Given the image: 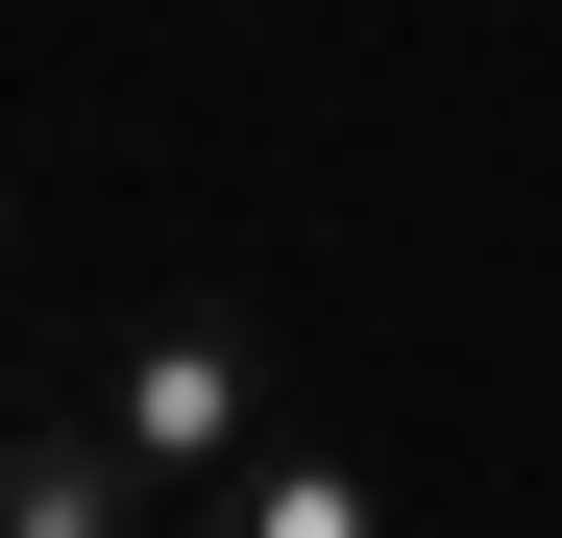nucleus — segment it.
<instances>
[{"label":"nucleus","instance_id":"7ed1b4c3","mask_svg":"<svg viewBox=\"0 0 562 538\" xmlns=\"http://www.w3.org/2000/svg\"><path fill=\"white\" fill-rule=\"evenodd\" d=\"M196 514H221V538H367V466H318V440H245Z\"/></svg>","mask_w":562,"mask_h":538},{"label":"nucleus","instance_id":"f03ea898","mask_svg":"<svg viewBox=\"0 0 562 538\" xmlns=\"http://www.w3.org/2000/svg\"><path fill=\"white\" fill-rule=\"evenodd\" d=\"M171 490L123 466V416L74 392V416H0V538H147Z\"/></svg>","mask_w":562,"mask_h":538},{"label":"nucleus","instance_id":"20e7f679","mask_svg":"<svg viewBox=\"0 0 562 538\" xmlns=\"http://www.w3.org/2000/svg\"><path fill=\"white\" fill-rule=\"evenodd\" d=\"M0 294H25V197H0Z\"/></svg>","mask_w":562,"mask_h":538},{"label":"nucleus","instance_id":"f257e3e1","mask_svg":"<svg viewBox=\"0 0 562 538\" xmlns=\"http://www.w3.org/2000/svg\"><path fill=\"white\" fill-rule=\"evenodd\" d=\"M74 392H99V416H123V466H147L171 514H196V490L245 466V440H269V343L171 294V318H123V343H99V368H74Z\"/></svg>","mask_w":562,"mask_h":538}]
</instances>
